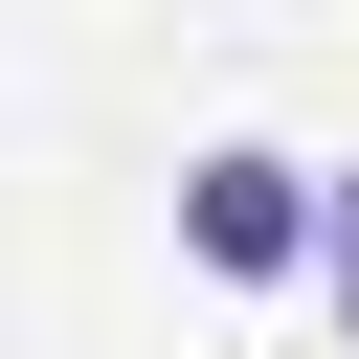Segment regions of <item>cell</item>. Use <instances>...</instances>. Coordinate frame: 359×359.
Segmentation results:
<instances>
[{"mask_svg":"<svg viewBox=\"0 0 359 359\" xmlns=\"http://www.w3.org/2000/svg\"><path fill=\"white\" fill-rule=\"evenodd\" d=\"M314 292L359 314V180H314Z\"/></svg>","mask_w":359,"mask_h":359,"instance_id":"7a4b0ae2","label":"cell"},{"mask_svg":"<svg viewBox=\"0 0 359 359\" xmlns=\"http://www.w3.org/2000/svg\"><path fill=\"white\" fill-rule=\"evenodd\" d=\"M180 224H202V269H314V180L292 157H202Z\"/></svg>","mask_w":359,"mask_h":359,"instance_id":"6da1fadb","label":"cell"}]
</instances>
